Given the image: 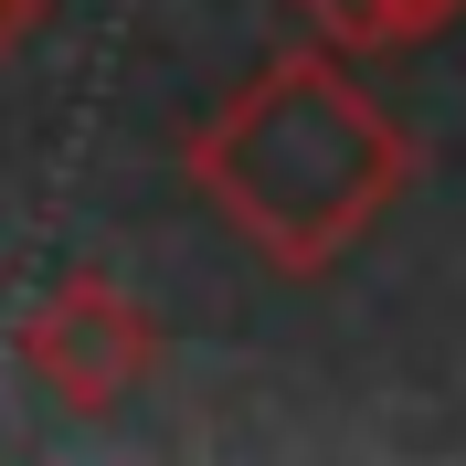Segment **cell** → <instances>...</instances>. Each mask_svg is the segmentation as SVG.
Returning a JSON list of instances; mask_svg holds the SVG:
<instances>
[{"label":"cell","mask_w":466,"mask_h":466,"mask_svg":"<svg viewBox=\"0 0 466 466\" xmlns=\"http://www.w3.org/2000/svg\"><path fill=\"white\" fill-rule=\"evenodd\" d=\"M392 170H403L392 127L329 64H276L223 116V138L202 148V180L223 191L233 233H255L265 255H287V265H319L329 244H350L381 212Z\"/></svg>","instance_id":"obj_1"},{"label":"cell","mask_w":466,"mask_h":466,"mask_svg":"<svg viewBox=\"0 0 466 466\" xmlns=\"http://www.w3.org/2000/svg\"><path fill=\"white\" fill-rule=\"evenodd\" d=\"M32 371L54 381L64 403H116V392L148 371V329H138V308H127L106 276H75V287H54L43 319H32Z\"/></svg>","instance_id":"obj_2"}]
</instances>
